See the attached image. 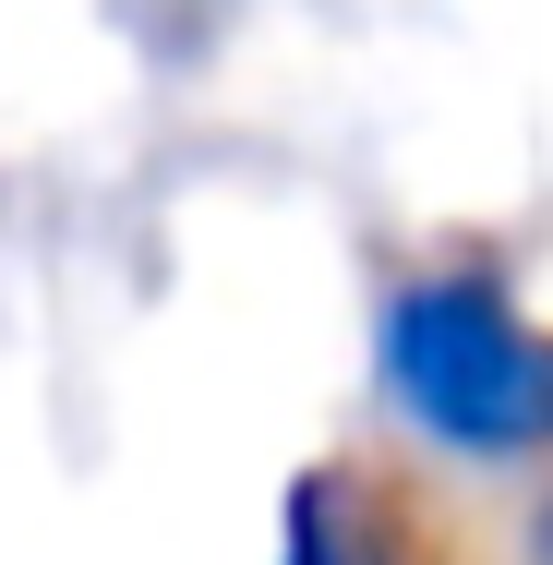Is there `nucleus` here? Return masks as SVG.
<instances>
[{
    "label": "nucleus",
    "mask_w": 553,
    "mask_h": 565,
    "mask_svg": "<svg viewBox=\"0 0 553 565\" xmlns=\"http://www.w3.org/2000/svg\"><path fill=\"white\" fill-rule=\"evenodd\" d=\"M385 397L445 457H518L553 422V361L493 277H410L385 301Z\"/></svg>",
    "instance_id": "1"
},
{
    "label": "nucleus",
    "mask_w": 553,
    "mask_h": 565,
    "mask_svg": "<svg viewBox=\"0 0 553 565\" xmlns=\"http://www.w3.org/2000/svg\"><path fill=\"white\" fill-rule=\"evenodd\" d=\"M277 565H385L373 518H361V493H349L337 469L289 481V542H277Z\"/></svg>",
    "instance_id": "2"
}]
</instances>
